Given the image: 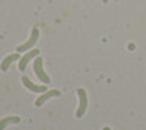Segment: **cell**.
<instances>
[{"mask_svg":"<svg viewBox=\"0 0 146 130\" xmlns=\"http://www.w3.org/2000/svg\"><path fill=\"white\" fill-rule=\"evenodd\" d=\"M38 37H40V31H38V28H36V27H34V28H32V32H31L29 40H28L27 42H23V44L18 45V47H16V51H18V53L28 51L29 48H32V47L36 44V41H38Z\"/></svg>","mask_w":146,"mask_h":130,"instance_id":"cell-1","label":"cell"},{"mask_svg":"<svg viewBox=\"0 0 146 130\" xmlns=\"http://www.w3.org/2000/svg\"><path fill=\"white\" fill-rule=\"evenodd\" d=\"M78 95H79V107H78V111H76V117L80 119V117L85 115L86 108H88V95H86V91L83 88L78 89Z\"/></svg>","mask_w":146,"mask_h":130,"instance_id":"cell-2","label":"cell"},{"mask_svg":"<svg viewBox=\"0 0 146 130\" xmlns=\"http://www.w3.org/2000/svg\"><path fill=\"white\" fill-rule=\"evenodd\" d=\"M34 72H35V75L38 76V79L41 82H44V84H50V76L44 72L42 58L41 57H35V60H34Z\"/></svg>","mask_w":146,"mask_h":130,"instance_id":"cell-3","label":"cell"},{"mask_svg":"<svg viewBox=\"0 0 146 130\" xmlns=\"http://www.w3.org/2000/svg\"><path fill=\"white\" fill-rule=\"evenodd\" d=\"M38 54H40V50L38 48H34V50L28 51L23 57H21L19 58V70H22V72H23V70L27 69L29 60H32V58H35V57H38Z\"/></svg>","mask_w":146,"mask_h":130,"instance_id":"cell-4","label":"cell"},{"mask_svg":"<svg viewBox=\"0 0 146 130\" xmlns=\"http://www.w3.org/2000/svg\"><path fill=\"white\" fill-rule=\"evenodd\" d=\"M60 95H62V94H60V91H57V89L45 91V92H42V95H40L38 98H36L35 105H36V107H41V105H42L47 99H50V98H56V97H60Z\"/></svg>","mask_w":146,"mask_h":130,"instance_id":"cell-5","label":"cell"},{"mask_svg":"<svg viewBox=\"0 0 146 130\" xmlns=\"http://www.w3.org/2000/svg\"><path fill=\"white\" fill-rule=\"evenodd\" d=\"M22 84L25 85L28 89H31L32 92H45V91H47V88H45L44 85H35L34 82H31L27 76L22 78Z\"/></svg>","mask_w":146,"mask_h":130,"instance_id":"cell-6","label":"cell"},{"mask_svg":"<svg viewBox=\"0 0 146 130\" xmlns=\"http://www.w3.org/2000/svg\"><path fill=\"white\" fill-rule=\"evenodd\" d=\"M19 54L18 53H15V54H10V56H7V57H5V60L2 62V64H0V69L3 70V72H6V70L10 67V64L13 63L15 60H19Z\"/></svg>","mask_w":146,"mask_h":130,"instance_id":"cell-7","label":"cell"},{"mask_svg":"<svg viewBox=\"0 0 146 130\" xmlns=\"http://www.w3.org/2000/svg\"><path fill=\"white\" fill-rule=\"evenodd\" d=\"M19 121H21V117H18V115L5 117V119L0 120V130H5L9 124H15V123H19Z\"/></svg>","mask_w":146,"mask_h":130,"instance_id":"cell-8","label":"cell"}]
</instances>
